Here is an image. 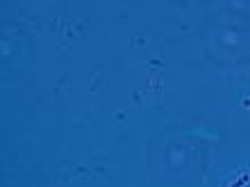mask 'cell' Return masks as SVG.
<instances>
[{"label": "cell", "instance_id": "cell-1", "mask_svg": "<svg viewBox=\"0 0 250 187\" xmlns=\"http://www.w3.org/2000/svg\"><path fill=\"white\" fill-rule=\"evenodd\" d=\"M221 187H250V167H237L223 178Z\"/></svg>", "mask_w": 250, "mask_h": 187}]
</instances>
